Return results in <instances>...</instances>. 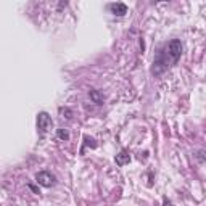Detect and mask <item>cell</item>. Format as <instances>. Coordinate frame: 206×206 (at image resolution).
Wrapping results in <instances>:
<instances>
[{"instance_id":"obj_6","label":"cell","mask_w":206,"mask_h":206,"mask_svg":"<svg viewBox=\"0 0 206 206\" xmlns=\"http://www.w3.org/2000/svg\"><path fill=\"white\" fill-rule=\"evenodd\" d=\"M129 161H130V154L126 151V150H123L119 154H116V164L124 166V164H127Z\"/></svg>"},{"instance_id":"obj_1","label":"cell","mask_w":206,"mask_h":206,"mask_svg":"<svg viewBox=\"0 0 206 206\" xmlns=\"http://www.w3.org/2000/svg\"><path fill=\"white\" fill-rule=\"evenodd\" d=\"M174 63H177V60L174 58V55L169 52V48H161L158 50L156 57L153 60V66H151V73L154 76H160L166 71V69H169Z\"/></svg>"},{"instance_id":"obj_8","label":"cell","mask_w":206,"mask_h":206,"mask_svg":"<svg viewBox=\"0 0 206 206\" xmlns=\"http://www.w3.org/2000/svg\"><path fill=\"white\" fill-rule=\"evenodd\" d=\"M57 135H58V139H61V140H69V132H68V129H64V127L58 129Z\"/></svg>"},{"instance_id":"obj_7","label":"cell","mask_w":206,"mask_h":206,"mask_svg":"<svg viewBox=\"0 0 206 206\" xmlns=\"http://www.w3.org/2000/svg\"><path fill=\"white\" fill-rule=\"evenodd\" d=\"M89 95H90L92 101H93V103H97V105H101V103H103V100H105V97H103V93H100L98 90H90V92H89Z\"/></svg>"},{"instance_id":"obj_12","label":"cell","mask_w":206,"mask_h":206,"mask_svg":"<svg viewBox=\"0 0 206 206\" xmlns=\"http://www.w3.org/2000/svg\"><path fill=\"white\" fill-rule=\"evenodd\" d=\"M163 2H167V0H163Z\"/></svg>"},{"instance_id":"obj_11","label":"cell","mask_w":206,"mask_h":206,"mask_svg":"<svg viewBox=\"0 0 206 206\" xmlns=\"http://www.w3.org/2000/svg\"><path fill=\"white\" fill-rule=\"evenodd\" d=\"M66 5H68V0H61L58 5V10H63V7H66Z\"/></svg>"},{"instance_id":"obj_10","label":"cell","mask_w":206,"mask_h":206,"mask_svg":"<svg viewBox=\"0 0 206 206\" xmlns=\"http://www.w3.org/2000/svg\"><path fill=\"white\" fill-rule=\"evenodd\" d=\"M60 114H63V118L69 119V118L73 116V111L69 110V108H60Z\"/></svg>"},{"instance_id":"obj_2","label":"cell","mask_w":206,"mask_h":206,"mask_svg":"<svg viewBox=\"0 0 206 206\" xmlns=\"http://www.w3.org/2000/svg\"><path fill=\"white\" fill-rule=\"evenodd\" d=\"M52 126H53V121H52L48 113H45V111L37 113V129H39L40 135L48 132V130L52 129Z\"/></svg>"},{"instance_id":"obj_5","label":"cell","mask_w":206,"mask_h":206,"mask_svg":"<svg viewBox=\"0 0 206 206\" xmlns=\"http://www.w3.org/2000/svg\"><path fill=\"white\" fill-rule=\"evenodd\" d=\"M111 13L116 16H124L126 13H127V7L124 5V3H121V2H116V3H111V5L108 7Z\"/></svg>"},{"instance_id":"obj_4","label":"cell","mask_w":206,"mask_h":206,"mask_svg":"<svg viewBox=\"0 0 206 206\" xmlns=\"http://www.w3.org/2000/svg\"><path fill=\"white\" fill-rule=\"evenodd\" d=\"M166 47L169 48L171 53L174 55V58H176V60H179V58H180V55H182V44H180V40L174 39V40H171Z\"/></svg>"},{"instance_id":"obj_3","label":"cell","mask_w":206,"mask_h":206,"mask_svg":"<svg viewBox=\"0 0 206 206\" xmlns=\"http://www.w3.org/2000/svg\"><path fill=\"white\" fill-rule=\"evenodd\" d=\"M36 182L39 185H42V187H53L55 184H57V177H55L52 172H48V171H40V172H37L36 174Z\"/></svg>"},{"instance_id":"obj_9","label":"cell","mask_w":206,"mask_h":206,"mask_svg":"<svg viewBox=\"0 0 206 206\" xmlns=\"http://www.w3.org/2000/svg\"><path fill=\"white\" fill-rule=\"evenodd\" d=\"M84 142H86V147H90V148H97V142H95V139L89 137V135H86V137H84Z\"/></svg>"}]
</instances>
